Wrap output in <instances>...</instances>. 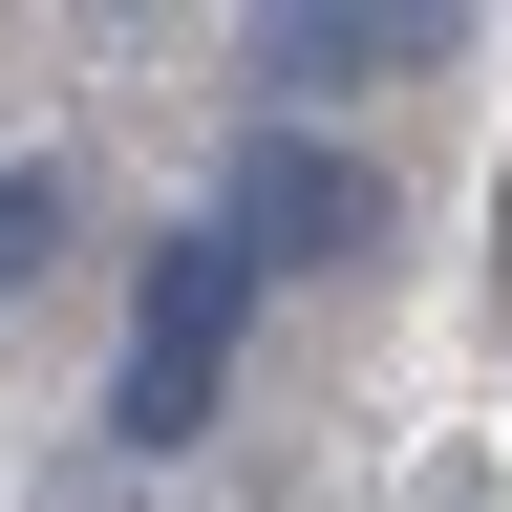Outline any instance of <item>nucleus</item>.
Masks as SVG:
<instances>
[{"label": "nucleus", "mask_w": 512, "mask_h": 512, "mask_svg": "<svg viewBox=\"0 0 512 512\" xmlns=\"http://www.w3.org/2000/svg\"><path fill=\"white\" fill-rule=\"evenodd\" d=\"M235 320H256V256H235L214 214H192V235L150 256V299H128V363H107V448H150V470H171V448L214 427V384H235Z\"/></svg>", "instance_id": "f257e3e1"}, {"label": "nucleus", "mask_w": 512, "mask_h": 512, "mask_svg": "<svg viewBox=\"0 0 512 512\" xmlns=\"http://www.w3.org/2000/svg\"><path fill=\"white\" fill-rule=\"evenodd\" d=\"M214 235L256 256V278H342V256L384 235V171H363V150H320V128H256L235 192H214Z\"/></svg>", "instance_id": "f03ea898"}, {"label": "nucleus", "mask_w": 512, "mask_h": 512, "mask_svg": "<svg viewBox=\"0 0 512 512\" xmlns=\"http://www.w3.org/2000/svg\"><path fill=\"white\" fill-rule=\"evenodd\" d=\"M43 256H64V171H0V299H22Z\"/></svg>", "instance_id": "20e7f679"}, {"label": "nucleus", "mask_w": 512, "mask_h": 512, "mask_svg": "<svg viewBox=\"0 0 512 512\" xmlns=\"http://www.w3.org/2000/svg\"><path fill=\"white\" fill-rule=\"evenodd\" d=\"M448 22H320V0H299V22H256V64H278V86H363V64H427Z\"/></svg>", "instance_id": "7ed1b4c3"}]
</instances>
